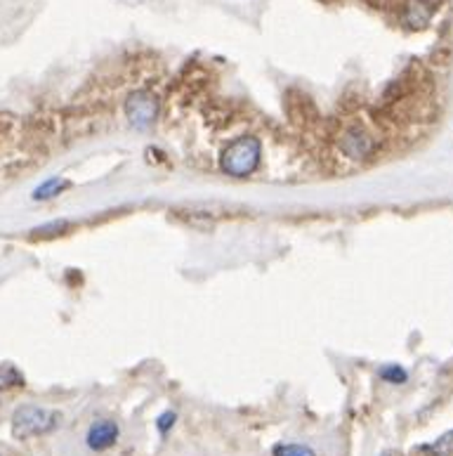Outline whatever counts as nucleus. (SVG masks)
Returning <instances> with one entry per match:
<instances>
[{
    "label": "nucleus",
    "instance_id": "1",
    "mask_svg": "<svg viewBox=\"0 0 453 456\" xmlns=\"http://www.w3.org/2000/svg\"><path fill=\"white\" fill-rule=\"evenodd\" d=\"M263 159V144L255 135H241L227 144L220 157V168L231 177H248L257 171Z\"/></svg>",
    "mask_w": 453,
    "mask_h": 456
},
{
    "label": "nucleus",
    "instance_id": "2",
    "mask_svg": "<svg viewBox=\"0 0 453 456\" xmlns=\"http://www.w3.org/2000/svg\"><path fill=\"white\" fill-rule=\"evenodd\" d=\"M60 414L50 409L36 407V404H21L12 416V436L24 440V437L48 436L57 428Z\"/></svg>",
    "mask_w": 453,
    "mask_h": 456
},
{
    "label": "nucleus",
    "instance_id": "3",
    "mask_svg": "<svg viewBox=\"0 0 453 456\" xmlns=\"http://www.w3.org/2000/svg\"><path fill=\"white\" fill-rule=\"evenodd\" d=\"M125 116L135 130H150L158 116V100L150 90H135L125 102Z\"/></svg>",
    "mask_w": 453,
    "mask_h": 456
},
{
    "label": "nucleus",
    "instance_id": "4",
    "mask_svg": "<svg viewBox=\"0 0 453 456\" xmlns=\"http://www.w3.org/2000/svg\"><path fill=\"white\" fill-rule=\"evenodd\" d=\"M118 440V426L111 419H97L88 430V447L93 452H104Z\"/></svg>",
    "mask_w": 453,
    "mask_h": 456
},
{
    "label": "nucleus",
    "instance_id": "5",
    "mask_svg": "<svg viewBox=\"0 0 453 456\" xmlns=\"http://www.w3.org/2000/svg\"><path fill=\"white\" fill-rule=\"evenodd\" d=\"M340 147L345 151L347 157H366V154H371L373 151V140L368 137V133H364L361 128H352L347 130L343 140H340Z\"/></svg>",
    "mask_w": 453,
    "mask_h": 456
},
{
    "label": "nucleus",
    "instance_id": "6",
    "mask_svg": "<svg viewBox=\"0 0 453 456\" xmlns=\"http://www.w3.org/2000/svg\"><path fill=\"white\" fill-rule=\"evenodd\" d=\"M430 7L423 3V0H413V3H409L404 10V20L411 24V27H416V21H418V27H425V21L430 20Z\"/></svg>",
    "mask_w": 453,
    "mask_h": 456
},
{
    "label": "nucleus",
    "instance_id": "7",
    "mask_svg": "<svg viewBox=\"0 0 453 456\" xmlns=\"http://www.w3.org/2000/svg\"><path fill=\"white\" fill-rule=\"evenodd\" d=\"M67 187H69V180H64V177H53V180H48V183L41 184V187L34 191V199L45 201V199L57 197V194H60L61 190H67Z\"/></svg>",
    "mask_w": 453,
    "mask_h": 456
},
{
    "label": "nucleus",
    "instance_id": "8",
    "mask_svg": "<svg viewBox=\"0 0 453 456\" xmlns=\"http://www.w3.org/2000/svg\"><path fill=\"white\" fill-rule=\"evenodd\" d=\"M425 450L433 456H453V430L444 433L437 443H433Z\"/></svg>",
    "mask_w": 453,
    "mask_h": 456
},
{
    "label": "nucleus",
    "instance_id": "9",
    "mask_svg": "<svg viewBox=\"0 0 453 456\" xmlns=\"http://www.w3.org/2000/svg\"><path fill=\"white\" fill-rule=\"evenodd\" d=\"M274 456H317V452L307 447V444H277Z\"/></svg>",
    "mask_w": 453,
    "mask_h": 456
},
{
    "label": "nucleus",
    "instance_id": "10",
    "mask_svg": "<svg viewBox=\"0 0 453 456\" xmlns=\"http://www.w3.org/2000/svg\"><path fill=\"white\" fill-rule=\"evenodd\" d=\"M21 374L14 367H3L0 369V390L12 388V386H21Z\"/></svg>",
    "mask_w": 453,
    "mask_h": 456
},
{
    "label": "nucleus",
    "instance_id": "11",
    "mask_svg": "<svg viewBox=\"0 0 453 456\" xmlns=\"http://www.w3.org/2000/svg\"><path fill=\"white\" fill-rule=\"evenodd\" d=\"M380 379L387 383H404L406 381V371L397 364H387V367L380 369Z\"/></svg>",
    "mask_w": 453,
    "mask_h": 456
},
{
    "label": "nucleus",
    "instance_id": "12",
    "mask_svg": "<svg viewBox=\"0 0 453 456\" xmlns=\"http://www.w3.org/2000/svg\"><path fill=\"white\" fill-rule=\"evenodd\" d=\"M175 419H177L175 411H166V414L158 416V419H156V428H158V433L166 436V433L175 426Z\"/></svg>",
    "mask_w": 453,
    "mask_h": 456
},
{
    "label": "nucleus",
    "instance_id": "13",
    "mask_svg": "<svg viewBox=\"0 0 453 456\" xmlns=\"http://www.w3.org/2000/svg\"><path fill=\"white\" fill-rule=\"evenodd\" d=\"M380 456H401V452H397V450H387V452H383V454Z\"/></svg>",
    "mask_w": 453,
    "mask_h": 456
}]
</instances>
